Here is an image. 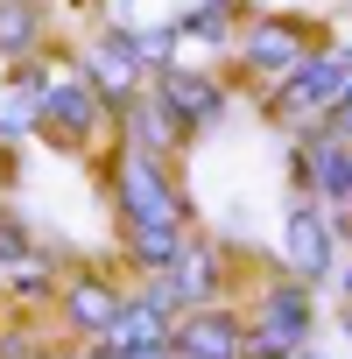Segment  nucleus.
<instances>
[{"label":"nucleus","instance_id":"obj_1","mask_svg":"<svg viewBox=\"0 0 352 359\" xmlns=\"http://www.w3.org/2000/svg\"><path fill=\"white\" fill-rule=\"evenodd\" d=\"M113 205H120L127 254H134L141 275H162L176 254L198 240V233H191V205H184V191H176L169 162H155V155L120 148V162H113Z\"/></svg>","mask_w":352,"mask_h":359},{"label":"nucleus","instance_id":"obj_2","mask_svg":"<svg viewBox=\"0 0 352 359\" xmlns=\"http://www.w3.org/2000/svg\"><path fill=\"white\" fill-rule=\"evenodd\" d=\"M310 282L296 275H275L261 296H254V317H247V359H296L303 338H310Z\"/></svg>","mask_w":352,"mask_h":359},{"label":"nucleus","instance_id":"obj_3","mask_svg":"<svg viewBox=\"0 0 352 359\" xmlns=\"http://www.w3.org/2000/svg\"><path fill=\"white\" fill-rule=\"evenodd\" d=\"M345 85H352V50H310L303 57V71L296 78H282L275 92H268V106H275V120H289V127H324L331 120V106L345 99Z\"/></svg>","mask_w":352,"mask_h":359},{"label":"nucleus","instance_id":"obj_4","mask_svg":"<svg viewBox=\"0 0 352 359\" xmlns=\"http://www.w3.org/2000/svg\"><path fill=\"white\" fill-rule=\"evenodd\" d=\"M233 50H240V64L275 92L282 78H296L303 71V57L317 50L310 36H303V22H282V15H261V22H247L240 36H233Z\"/></svg>","mask_w":352,"mask_h":359},{"label":"nucleus","instance_id":"obj_5","mask_svg":"<svg viewBox=\"0 0 352 359\" xmlns=\"http://www.w3.org/2000/svg\"><path fill=\"white\" fill-rule=\"evenodd\" d=\"M148 289H155L176 317H184V310H205V303H219V289H226V261H219V247L191 240L162 275H148Z\"/></svg>","mask_w":352,"mask_h":359},{"label":"nucleus","instance_id":"obj_6","mask_svg":"<svg viewBox=\"0 0 352 359\" xmlns=\"http://www.w3.org/2000/svg\"><path fill=\"white\" fill-rule=\"evenodd\" d=\"M169 359H247V324L226 303L184 310L176 331H169Z\"/></svg>","mask_w":352,"mask_h":359},{"label":"nucleus","instance_id":"obj_7","mask_svg":"<svg viewBox=\"0 0 352 359\" xmlns=\"http://www.w3.org/2000/svg\"><path fill=\"white\" fill-rule=\"evenodd\" d=\"M106 113H113V106L99 99L92 78H50V92H43V120H36V127H50L64 148H85L92 127H99Z\"/></svg>","mask_w":352,"mask_h":359},{"label":"nucleus","instance_id":"obj_8","mask_svg":"<svg viewBox=\"0 0 352 359\" xmlns=\"http://www.w3.org/2000/svg\"><path fill=\"white\" fill-rule=\"evenodd\" d=\"M155 99L176 113V127H184V134H205L219 113H226V85L212 78V71H155Z\"/></svg>","mask_w":352,"mask_h":359},{"label":"nucleus","instance_id":"obj_9","mask_svg":"<svg viewBox=\"0 0 352 359\" xmlns=\"http://www.w3.org/2000/svg\"><path fill=\"white\" fill-rule=\"evenodd\" d=\"M324 268H331V219H324L317 205H303V212H289V226H282V275L317 282Z\"/></svg>","mask_w":352,"mask_h":359},{"label":"nucleus","instance_id":"obj_10","mask_svg":"<svg viewBox=\"0 0 352 359\" xmlns=\"http://www.w3.org/2000/svg\"><path fill=\"white\" fill-rule=\"evenodd\" d=\"M57 310H64V324H71L78 338H106L113 317L127 310V296H120L113 282H99V275H78V282L57 289Z\"/></svg>","mask_w":352,"mask_h":359},{"label":"nucleus","instance_id":"obj_11","mask_svg":"<svg viewBox=\"0 0 352 359\" xmlns=\"http://www.w3.org/2000/svg\"><path fill=\"white\" fill-rule=\"evenodd\" d=\"M303 176L324 212H345L352 205V141H331V134H310L303 141Z\"/></svg>","mask_w":352,"mask_h":359},{"label":"nucleus","instance_id":"obj_12","mask_svg":"<svg viewBox=\"0 0 352 359\" xmlns=\"http://www.w3.org/2000/svg\"><path fill=\"white\" fill-rule=\"evenodd\" d=\"M92 85H99V99L113 106V113H127L134 99H141V78H148V64L134 57V43L127 36H106L99 50H92V71H85Z\"/></svg>","mask_w":352,"mask_h":359},{"label":"nucleus","instance_id":"obj_13","mask_svg":"<svg viewBox=\"0 0 352 359\" xmlns=\"http://www.w3.org/2000/svg\"><path fill=\"white\" fill-rule=\"evenodd\" d=\"M120 127H127V141L120 148H134V155H155V162H169V148L184 141V127H176V113L155 99V92H141L127 113H120Z\"/></svg>","mask_w":352,"mask_h":359},{"label":"nucleus","instance_id":"obj_14","mask_svg":"<svg viewBox=\"0 0 352 359\" xmlns=\"http://www.w3.org/2000/svg\"><path fill=\"white\" fill-rule=\"evenodd\" d=\"M43 50V8L36 0H0V57H36Z\"/></svg>","mask_w":352,"mask_h":359},{"label":"nucleus","instance_id":"obj_15","mask_svg":"<svg viewBox=\"0 0 352 359\" xmlns=\"http://www.w3.org/2000/svg\"><path fill=\"white\" fill-rule=\"evenodd\" d=\"M317 134H331V141H352V85H345V99L331 106V120H324Z\"/></svg>","mask_w":352,"mask_h":359},{"label":"nucleus","instance_id":"obj_16","mask_svg":"<svg viewBox=\"0 0 352 359\" xmlns=\"http://www.w3.org/2000/svg\"><path fill=\"white\" fill-rule=\"evenodd\" d=\"M345 289H352V268H345Z\"/></svg>","mask_w":352,"mask_h":359},{"label":"nucleus","instance_id":"obj_17","mask_svg":"<svg viewBox=\"0 0 352 359\" xmlns=\"http://www.w3.org/2000/svg\"><path fill=\"white\" fill-rule=\"evenodd\" d=\"M0 359H8V352H0Z\"/></svg>","mask_w":352,"mask_h":359},{"label":"nucleus","instance_id":"obj_18","mask_svg":"<svg viewBox=\"0 0 352 359\" xmlns=\"http://www.w3.org/2000/svg\"><path fill=\"white\" fill-rule=\"evenodd\" d=\"M303 359H310V352H303Z\"/></svg>","mask_w":352,"mask_h":359}]
</instances>
